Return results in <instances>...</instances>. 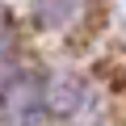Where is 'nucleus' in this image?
I'll return each mask as SVG.
<instances>
[{
  "label": "nucleus",
  "mask_w": 126,
  "mask_h": 126,
  "mask_svg": "<svg viewBox=\"0 0 126 126\" xmlns=\"http://www.w3.org/2000/svg\"><path fill=\"white\" fill-rule=\"evenodd\" d=\"M42 4V13L50 17V21H59V17H67L72 9H76V0H38Z\"/></svg>",
  "instance_id": "f257e3e1"
}]
</instances>
